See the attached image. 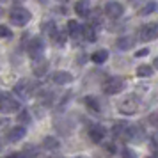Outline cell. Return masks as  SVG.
<instances>
[{
	"label": "cell",
	"instance_id": "obj_31",
	"mask_svg": "<svg viewBox=\"0 0 158 158\" xmlns=\"http://www.w3.org/2000/svg\"><path fill=\"white\" fill-rule=\"evenodd\" d=\"M20 119H22L23 123H29L30 119H29V115H27V112H22V115H20Z\"/></svg>",
	"mask_w": 158,
	"mask_h": 158
},
{
	"label": "cell",
	"instance_id": "obj_30",
	"mask_svg": "<svg viewBox=\"0 0 158 158\" xmlns=\"http://www.w3.org/2000/svg\"><path fill=\"white\" fill-rule=\"evenodd\" d=\"M148 53H149V50H148V48H144V50H139L135 53V57H144V55H148Z\"/></svg>",
	"mask_w": 158,
	"mask_h": 158
},
{
	"label": "cell",
	"instance_id": "obj_8",
	"mask_svg": "<svg viewBox=\"0 0 158 158\" xmlns=\"http://www.w3.org/2000/svg\"><path fill=\"white\" fill-rule=\"evenodd\" d=\"M68 34L71 37L75 43L78 44L82 39H84V34H82V27H80L78 22H75V20H69L68 22Z\"/></svg>",
	"mask_w": 158,
	"mask_h": 158
},
{
	"label": "cell",
	"instance_id": "obj_25",
	"mask_svg": "<svg viewBox=\"0 0 158 158\" xmlns=\"http://www.w3.org/2000/svg\"><path fill=\"white\" fill-rule=\"evenodd\" d=\"M149 148H151V151H153V155H155V156H158V133H153V135H151Z\"/></svg>",
	"mask_w": 158,
	"mask_h": 158
},
{
	"label": "cell",
	"instance_id": "obj_32",
	"mask_svg": "<svg viewBox=\"0 0 158 158\" xmlns=\"http://www.w3.org/2000/svg\"><path fill=\"white\" fill-rule=\"evenodd\" d=\"M153 66H155V68H156V69H158V57L155 59V60H153Z\"/></svg>",
	"mask_w": 158,
	"mask_h": 158
},
{
	"label": "cell",
	"instance_id": "obj_20",
	"mask_svg": "<svg viewBox=\"0 0 158 158\" xmlns=\"http://www.w3.org/2000/svg\"><path fill=\"white\" fill-rule=\"evenodd\" d=\"M85 105L91 110H94V112H101V103L98 98H94V96H87L85 98Z\"/></svg>",
	"mask_w": 158,
	"mask_h": 158
},
{
	"label": "cell",
	"instance_id": "obj_3",
	"mask_svg": "<svg viewBox=\"0 0 158 158\" xmlns=\"http://www.w3.org/2000/svg\"><path fill=\"white\" fill-rule=\"evenodd\" d=\"M139 98L137 96H133V94H130V96H124L121 101H119V112L121 114H126V115H131L135 114L137 110H139Z\"/></svg>",
	"mask_w": 158,
	"mask_h": 158
},
{
	"label": "cell",
	"instance_id": "obj_5",
	"mask_svg": "<svg viewBox=\"0 0 158 158\" xmlns=\"http://www.w3.org/2000/svg\"><path fill=\"white\" fill-rule=\"evenodd\" d=\"M37 85L34 84V82H30V80H20L18 84L15 85V93L20 96V98H23V100H27V98H30L32 94L36 93Z\"/></svg>",
	"mask_w": 158,
	"mask_h": 158
},
{
	"label": "cell",
	"instance_id": "obj_6",
	"mask_svg": "<svg viewBox=\"0 0 158 158\" xmlns=\"http://www.w3.org/2000/svg\"><path fill=\"white\" fill-rule=\"evenodd\" d=\"M27 53L29 57L34 60V59H39L44 55V41L41 37H32L27 44Z\"/></svg>",
	"mask_w": 158,
	"mask_h": 158
},
{
	"label": "cell",
	"instance_id": "obj_23",
	"mask_svg": "<svg viewBox=\"0 0 158 158\" xmlns=\"http://www.w3.org/2000/svg\"><path fill=\"white\" fill-rule=\"evenodd\" d=\"M41 29H43V32H46L48 36H53L55 34V30H57V27H55V23L52 22V20H46V22L41 23Z\"/></svg>",
	"mask_w": 158,
	"mask_h": 158
},
{
	"label": "cell",
	"instance_id": "obj_17",
	"mask_svg": "<svg viewBox=\"0 0 158 158\" xmlns=\"http://www.w3.org/2000/svg\"><path fill=\"white\" fill-rule=\"evenodd\" d=\"M107 59H108V52L105 50V48H101V50H96L93 55H91V60H93V62H96V64H103Z\"/></svg>",
	"mask_w": 158,
	"mask_h": 158
},
{
	"label": "cell",
	"instance_id": "obj_1",
	"mask_svg": "<svg viewBox=\"0 0 158 158\" xmlns=\"http://www.w3.org/2000/svg\"><path fill=\"white\" fill-rule=\"evenodd\" d=\"M30 18H32L30 11H27L25 7H20V6H16V7H13L9 11V20H11V23L16 25V27L27 25V23L30 22Z\"/></svg>",
	"mask_w": 158,
	"mask_h": 158
},
{
	"label": "cell",
	"instance_id": "obj_22",
	"mask_svg": "<svg viewBox=\"0 0 158 158\" xmlns=\"http://www.w3.org/2000/svg\"><path fill=\"white\" fill-rule=\"evenodd\" d=\"M151 75H153V68L148 64H142L137 68V77H140V78H149Z\"/></svg>",
	"mask_w": 158,
	"mask_h": 158
},
{
	"label": "cell",
	"instance_id": "obj_40",
	"mask_svg": "<svg viewBox=\"0 0 158 158\" xmlns=\"http://www.w3.org/2000/svg\"><path fill=\"white\" fill-rule=\"evenodd\" d=\"M2 2H7V0H2Z\"/></svg>",
	"mask_w": 158,
	"mask_h": 158
},
{
	"label": "cell",
	"instance_id": "obj_12",
	"mask_svg": "<svg viewBox=\"0 0 158 158\" xmlns=\"http://www.w3.org/2000/svg\"><path fill=\"white\" fill-rule=\"evenodd\" d=\"M128 128H130V124L126 121H117L114 124V128H112V133H114L115 139H119V140H126Z\"/></svg>",
	"mask_w": 158,
	"mask_h": 158
},
{
	"label": "cell",
	"instance_id": "obj_18",
	"mask_svg": "<svg viewBox=\"0 0 158 158\" xmlns=\"http://www.w3.org/2000/svg\"><path fill=\"white\" fill-rule=\"evenodd\" d=\"M133 44H135V43H133V37H131V36L119 37V39H117V48H119V50H130Z\"/></svg>",
	"mask_w": 158,
	"mask_h": 158
},
{
	"label": "cell",
	"instance_id": "obj_15",
	"mask_svg": "<svg viewBox=\"0 0 158 158\" xmlns=\"http://www.w3.org/2000/svg\"><path fill=\"white\" fill-rule=\"evenodd\" d=\"M75 11H77L78 16L87 18L89 13H91V4H89V0H78V2L75 4Z\"/></svg>",
	"mask_w": 158,
	"mask_h": 158
},
{
	"label": "cell",
	"instance_id": "obj_19",
	"mask_svg": "<svg viewBox=\"0 0 158 158\" xmlns=\"http://www.w3.org/2000/svg\"><path fill=\"white\" fill-rule=\"evenodd\" d=\"M158 9V4L156 2H153V0H149V2H146L142 7H140V11H139V15H142V16H146V15H151V13H155Z\"/></svg>",
	"mask_w": 158,
	"mask_h": 158
},
{
	"label": "cell",
	"instance_id": "obj_28",
	"mask_svg": "<svg viewBox=\"0 0 158 158\" xmlns=\"http://www.w3.org/2000/svg\"><path fill=\"white\" fill-rule=\"evenodd\" d=\"M123 158H137V153L130 148H124L123 149Z\"/></svg>",
	"mask_w": 158,
	"mask_h": 158
},
{
	"label": "cell",
	"instance_id": "obj_16",
	"mask_svg": "<svg viewBox=\"0 0 158 158\" xmlns=\"http://www.w3.org/2000/svg\"><path fill=\"white\" fill-rule=\"evenodd\" d=\"M82 34H84V39L87 43H94L96 41V30H94L93 25H84L82 27Z\"/></svg>",
	"mask_w": 158,
	"mask_h": 158
},
{
	"label": "cell",
	"instance_id": "obj_7",
	"mask_svg": "<svg viewBox=\"0 0 158 158\" xmlns=\"http://www.w3.org/2000/svg\"><path fill=\"white\" fill-rule=\"evenodd\" d=\"M156 36H158V30H156V25H155V23H148V25L140 27L139 37H140V41H142V43L153 41V39H155Z\"/></svg>",
	"mask_w": 158,
	"mask_h": 158
},
{
	"label": "cell",
	"instance_id": "obj_14",
	"mask_svg": "<svg viewBox=\"0 0 158 158\" xmlns=\"http://www.w3.org/2000/svg\"><path fill=\"white\" fill-rule=\"evenodd\" d=\"M52 80H53L57 85H66V84L73 82V75L68 73V71H55L53 77H52Z\"/></svg>",
	"mask_w": 158,
	"mask_h": 158
},
{
	"label": "cell",
	"instance_id": "obj_4",
	"mask_svg": "<svg viewBox=\"0 0 158 158\" xmlns=\"http://www.w3.org/2000/svg\"><path fill=\"white\" fill-rule=\"evenodd\" d=\"M124 89V80L121 77H110L103 82V93L105 94H119Z\"/></svg>",
	"mask_w": 158,
	"mask_h": 158
},
{
	"label": "cell",
	"instance_id": "obj_34",
	"mask_svg": "<svg viewBox=\"0 0 158 158\" xmlns=\"http://www.w3.org/2000/svg\"><path fill=\"white\" fill-rule=\"evenodd\" d=\"M50 158H64V156H50Z\"/></svg>",
	"mask_w": 158,
	"mask_h": 158
},
{
	"label": "cell",
	"instance_id": "obj_39",
	"mask_svg": "<svg viewBox=\"0 0 158 158\" xmlns=\"http://www.w3.org/2000/svg\"><path fill=\"white\" fill-rule=\"evenodd\" d=\"M0 148H2V140H0Z\"/></svg>",
	"mask_w": 158,
	"mask_h": 158
},
{
	"label": "cell",
	"instance_id": "obj_21",
	"mask_svg": "<svg viewBox=\"0 0 158 158\" xmlns=\"http://www.w3.org/2000/svg\"><path fill=\"white\" fill-rule=\"evenodd\" d=\"M43 148L44 149H57V148H60V142H59L57 139H53V137H44V140H43Z\"/></svg>",
	"mask_w": 158,
	"mask_h": 158
},
{
	"label": "cell",
	"instance_id": "obj_27",
	"mask_svg": "<svg viewBox=\"0 0 158 158\" xmlns=\"http://www.w3.org/2000/svg\"><path fill=\"white\" fill-rule=\"evenodd\" d=\"M148 119H149L151 126H155V128L158 130V110H155L153 114H149V117H148Z\"/></svg>",
	"mask_w": 158,
	"mask_h": 158
},
{
	"label": "cell",
	"instance_id": "obj_38",
	"mask_svg": "<svg viewBox=\"0 0 158 158\" xmlns=\"http://www.w3.org/2000/svg\"><path fill=\"white\" fill-rule=\"evenodd\" d=\"M77 158H85V156H77Z\"/></svg>",
	"mask_w": 158,
	"mask_h": 158
},
{
	"label": "cell",
	"instance_id": "obj_29",
	"mask_svg": "<svg viewBox=\"0 0 158 158\" xmlns=\"http://www.w3.org/2000/svg\"><path fill=\"white\" fill-rule=\"evenodd\" d=\"M4 158H29V156H27V153H13V155H7Z\"/></svg>",
	"mask_w": 158,
	"mask_h": 158
},
{
	"label": "cell",
	"instance_id": "obj_37",
	"mask_svg": "<svg viewBox=\"0 0 158 158\" xmlns=\"http://www.w3.org/2000/svg\"><path fill=\"white\" fill-rule=\"evenodd\" d=\"M148 158H158V156H148Z\"/></svg>",
	"mask_w": 158,
	"mask_h": 158
},
{
	"label": "cell",
	"instance_id": "obj_26",
	"mask_svg": "<svg viewBox=\"0 0 158 158\" xmlns=\"http://www.w3.org/2000/svg\"><path fill=\"white\" fill-rule=\"evenodd\" d=\"M13 36V32L11 29H7L6 25H0V39H7V37Z\"/></svg>",
	"mask_w": 158,
	"mask_h": 158
},
{
	"label": "cell",
	"instance_id": "obj_24",
	"mask_svg": "<svg viewBox=\"0 0 158 158\" xmlns=\"http://www.w3.org/2000/svg\"><path fill=\"white\" fill-rule=\"evenodd\" d=\"M52 39H53V43L55 44H59V46H62V44L66 43V34L64 32H60V30H55V34L52 36Z\"/></svg>",
	"mask_w": 158,
	"mask_h": 158
},
{
	"label": "cell",
	"instance_id": "obj_41",
	"mask_svg": "<svg viewBox=\"0 0 158 158\" xmlns=\"http://www.w3.org/2000/svg\"><path fill=\"white\" fill-rule=\"evenodd\" d=\"M156 30H158V25H156Z\"/></svg>",
	"mask_w": 158,
	"mask_h": 158
},
{
	"label": "cell",
	"instance_id": "obj_35",
	"mask_svg": "<svg viewBox=\"0 0 158 158\" xmlns=\"http://www.w3.org/2000/svg\"><path fill=\"white\" fill-rule=\"evenodd\" d=\"M0 18H2V7H0Z\"/></svg>",
	"mask_w": 158,
	"mask_h": 158
},
{
	"label": "cell",
	"instance_id": "obj_9",
	"mask_svg": "<svg viewBox=\"0 0 158 158\" xmlns=\"http://www.w3.org/2000/svg\"><path fill=\"white\" fill-rule=\"evenodd\" d=\"M105 135H107V130H105V126H101V124H93L89 128V139L96 144H100L105 139Z\"/></svg>",
	"mask_w": 158,
	"mask_h": 158
},
{
	"label": "cell",
	"instance_id": "obj_33",
	"mask_svg": "<svg viewBox=\"0 0 158 158\" xmlns=\"http://www.w3.org/2000/svg\"><path fill=\"white\" fill-rule=\"evenodd\" d=\"M37 2H39V4H46V0H37Z\"/></svg>",
	"mask_w": 158,
	"mask_h": 158
},
{
	"label": "cell",
	"instance_id": "obj_13",
	"mask_svg": "<svg viewBox=\"0 0 158 158\" xmlns=\"http://www.w3.org/2000/svg\"><path fill=\"white\" fill-rule=\"evenodd\" d=\"M25 133H27V130L23 126H15V128H11L7 131V140L9 142H20L25 137Z\"/></svg>",
	"mask_w": 158,
	"mask_h": 158
},
{
	"label": "cell",
	"instance_id": "obj_10",
	"mask_svg": "<svg viewBox=\"0 0 158 158\" xmlns=\"http://www.w3.org/2000/svg\"><path fill=\"white\" fill-rule=\"evenodd\" d=\"M32 71H34L36 77H44L46 75V71H48V60L44 59V55L32 60Z\"/></svg>",
	"mask_w": 158,
	"mask_h": 158
},
{
	"label": "cell",
	"instance_id": "obj_36",
	"mask_svg": "<svg viewBox=\"0 0 158 158\" xmlns=\"http://www.w3.org/2000/svg\"><path fill=\"white\" fill-rule=\"evenodd\" d=\"M57 2H68V0H57Z\"/></svg>",
	"mask_w": 158,
	"mask_h": 158
},
{
	"label": "cell",
	"instance_id": "obj_2",
	"mask_svg": "<svg viewBox=\"0 0 158 158\" xmlns=\"http://www.w3.org/2000/svg\"><path fill=\"white\" fill-rule=\"evenodd\" d=\"M20 108V103L11 93H0V112L2 114H13Z\"/></svg>",
	"mask_w": 158,
	"mask_h": 158
},
{
	"label": "cell",
	"instance_id": "obj_11",
	"mask_svg": "<svg viewBox=\"0 0 158 158\" xmlns=\"http://www.w3.org/2000/svg\"><path fill=\"white\" fill-rule=\"evenodd\" d=\"M123 13H124V9L119 2H108L107 6H105V15L108 18H121Z\"/></svg>",
	"mask_w": 158,
	"mask_h": 158
}]
</instances>
